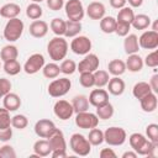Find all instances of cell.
<instances>
[{"mask_svg":"<svg viewBox=\"0 0 158 158\" xmlns=\"http://www.w3.org/2000/svg\"><path fill=\"white\" fill-rule=\"evenodd\" d=\"M12 137V128L11 126L7 128H0V141L1 142H7Z\"/></svg>","mask_w":158,"mask_h":158,"instance_id":"51","label":"cell"},{"mask_svg":"<svg viewBox=\"0 0 158 158\" xmlns=\"http://www.w3.org/2000/svg\"><path fill=\"white\" fill-rule=\"evenodd\" d=\"M43 14V10L40 4L37 2H31L26 7V16L31 20H38Z\"/></svg>","mask_w":158,"mask_h":158,"instance_id":"35","label":"cell"},{"mask_svg":"<svg viewBox=\"0 0 158 158\" xmlns=\"http://www.w3.org/2000/svg\"><path fill=\"white\" fill-rule=\"evenodd\" d=\"M116 26V19L112 16H104L100 20V30L104 33H114Z\"/></svg>","mask_w":158,"mask_h":158,"instance_id":"33","label":"cell"},{"mask_svg":"<svg viewBox=\"0 0 158 158\" xmlns=\"http://www.w3.org/2000/svg\"><path fill=\"white\" fill-rule=\"evenodd\" d=\"M143 64H146L149 68H156L158 67V52L154 49L153 52L148 53L146 58L143 59Z\"/></svg>","mask_w":158,"mask_h":158,"instance_id":"47","label":"cell"},{"mask_svg":"<svg viewBox=\"0 0 158 158\" xmlns=\"http://www.w3.org/2000/svg\"><path fill=\"white\" fill-rule=\"evenodd\" d=\"M70 86H72V81H70V79H68L65 77L54 79L48 85V94L52 98H62L69 91Z\"/></svg>","mask_w":158,"mask_h":158,"instance_id":"6","label":"cell"},{"mask_svg":"<svg viewBox=\"0 0 158 158\" xmlns=\"http://www.w3.org/2000/svg\"><path fill=\"white\" fill-rule=\"evenodd\" d=\"M21 64L19 63L17 59H12V60H7L4 62V72L9 75H16L21 72Z\"/></svg>","mask_w":158,"mask_h":158,"instance_id":"40","label":"cell"},{"mask_svg":"<svg viewBox=\"0 0 158 158\" xmlns=\"http://www.w3.org/2000/svg\"><path fill=\"white\" fill-rule=\"evenodd\" d=\"M86 138H88V141L90 142L91 146H99L104 142V132L100 128L94 127L89 131V136Z\"/></svg>","mask_w":158,"mask_h":158,"instance_id":"38","label":"cell"},{"mask_svg":"<svg viewBox=\"0 0 158 158\" xmlns=\"http://www.w3.org/2000/svg\"><path fill=\"white\" fill-rule=\"evenodd\" d=\"M149 25H151V19L148 15L144 14L135 15L133 21L131 22V26H133V28L136 30H146L149 27Z\"/></svg>","mask_w":158,"mask_h":158,"instance_id":"30","label":"cell"},{"mask_svg":"<svg viewBox=\"0 0 158 158\" xmlns=\"http://www.w3.org/2000/svg\"><path fill=\"white\" fill-rule=\"evenodd\" d=\"M109 2H110V5L114 7V9H121V7H123L125 5H126V0H109Z\"/></svg>","mask_w":158,"mask_h":158,"instance_id":"54","label":"cell"},{"mask_svg":"<svg viewBox=\"0 0 158 158\" xmlns=\"http://www.w3.org/2000/svg\"><path fill=\"white\" fill-rule=\"evenodd\" d=\"M30 35L36 37V38H42L47 35L48 32V23L43 20H33L32 23L30 25Z\"/></svg>","mask_w":158,"mask_h":158,"instance_id":"18","label":"cell"},{"mask_svg":"<svg viewBox=\"0 0 158 158\" xmlns=\"http://www.w3.org/2000/svg\"><path fill=\"white\" fill-rule=\"evenodd\" d=\"M133 17H135V12L131 7L128 6H123L120 9L118 14H117V17H116V21H120V22H126V23H130L133 21Z\"/></svg>","mask_w":158,"mask_h":158,"instance_id":"34","label":"cell"},{"mask_svg":"<svg viewBox=\"0 0 158 158\" xmlns=\"http://www.w3.org/2000/svg\"><path fill=\"white\" fill-rule=\"evenodd\" d=\"M70 49L73 53L79 56H85L91 49V41L86 36H75L70 42Z\"/></svg>","mask_w":158,"mask_h":158,"instance_id":"9","label":"cell"},{"mask_svg":"<svg viewBox=\"0 0 158 158\" xmlns=\"http://www.w3.org/2000/svg\"><path fill=\"white\" fill-rule=\"evenodd\" d=\"M42 73L48 79H56V78H58V75L60 73V69H59V65L53 62V63L44 64L43 68H42Z\"/></svg>","mask_w":158,"mask_h":158,"instance_id":"36","label":"cell"},{"mask_svg":"<svg viewBox=\"0 0 158 158\" xmlns=\"http://www.w3.org/2000/svg\"><path fill=\"white\" fill-rule=\"evenodd\" d=\"M149 93H153L149 84L146 81H138L135 84L133 89H132V94L137 100H141L142 98H144L146 95H148Z\"/></svg>","mask_w":158,"mask_h":158,"instance_id":"28","label":"cell"},{"mask_svg":"<svg viewBox=\"0 0 158 158\" xmlns=\"http://www.w3.org/2000/svg\"><path fill=\"white\" fill-rule=\"evenodd\" d=\"M105 12H106L105 5L100 1H93L86 7V15L91 20H101L105 16Z\"/></svg>","mask_w":158,"mask_h":158,"instance_id":"17","label":"cell"},{"mask_svg":"<svg viewBox=\"0 0 158 158\" xmlns=\"http://www.w3.org/2000/svg\"><path fill=\"white\" fill-rule=\"evenodd\" d=\"M131 30V25L130 23H126V22H120V21H116V26H115V33L120 37H125L128 35Z\"/></svg>","mask_w":158,"mask_h":158,"instance_id":"46","label":"cell"},{"mask_svg":"<svg viewBox=\"0 0 158 158\" xmlns=\"http://www.w3.org/2000/svg\"><path fill=\"white\" fill-rule=\"evenodd\" d=\"M0 157H4V158H15L16 157V152H15V149L11 146L4 144L2 147H0Z\"/></svg>","mask_w":158,"mask_h":158,"instance_id":"48","label":"cell"},{"mask_svg":"<svg viewBox=\"0 0 158 158\" xmlns=\"http://www.w3.org/2000/svg\"><path fill=\"white\" fill-rule=\"evenodd\" d=\"M33 152H35V154H36L38 158H40V157H47V156H49L51 152H52V149H51V147H49L48 139L42 138V139L36 141L35 144H33Z\"/></svg>","mask_w":158,"mask_h":158,"instance_id":"26","label":"cell"},{"mask_svg":"<svg viewBox=\"0 0 158 158\" xmlns=\"http://www.w3.org/2000/svg\"><path fill=\"white\" fill-rule=\"evenodd\" d=\"M139 47L144 49H156L158 47V32L157 31H144L138 38Z\"/></svg>","mask_w":158,"mask_h":158,"instance_id":"14","label":"cell"},{"mask_svg":"<svg viewBox=\"0 0 158 158\" xmlns=\"http://www.w3.org/2000/svg\"><path fill=\"white\" fill-rule=\"evenodd\" d=\"M69 146H70V149L78 154V156H81V157H85L90 153L91 151V144L90 142L88 141V138L80 133H73L70 136V139H69Z\"/></svg>","mask_w":158,"mask_h":158,"instance_id":"4","label":"cell"},{"mask_svg":"<svg viewBox=\"0 0 158 158\" xmlns=\"http://www.w3.org/2000/svg\"><path fill=\"white\" fill-rule=\"evenodd\" d=\"M127 138L126 131L122 127L111 126L104 131V142L109 146H121L125 143Z\"/></svg>","mask_w":158,"mask_h":158,"instance_id":"5","label":"cell"},{"mask_svg":"<svg viewBox=\"0 0 158 158\" xmlns=\"http://www.w3.org/2000/svg\"><path fill=\"white\" fill-rule=\"evenodd\" d=\"M137 153L132 149V151H127V152H125L123 154H122V158H137Z\"/></svg>","mask_w":158,"mask_h":158,"instance_id":"56","label":"cell"},{"mask_svg":"<svg viewBox=\"0 0 158 158\" xmlns=\"http://www.w3.org/2000/svg\"><path fill=\"white\" fill-rule=\"evenodd\" d=\"M28 125V118L25 116V115H15L11 117V126L14 128H17V130H23L26 128Z\"/></svg>","mask_w":158,"mask_h":158,"instance_id":"42","label":"cell"},{"mask_svg":"<svg viewBox=\"0 0 158 158\" xmlns=\"http://www.w3.org/2000/svg\"><path fill=\"white\" fill-rule=\"evenodd\" d=\"M17 56H19L17 47L14 44H7V46H4L0 52V60L7 62V60L17 59Z\"/></svg>","mask_w":158,"mask_h":158,"instance_id":"29","label":"cell"},{"mask_svg":"<svg viewBox=\"0 0 158 158\" xmlns=\"http://www.w3.org/2000/svg\"><path fill=\"white\" fill-rule=\"evenodd\" d=\"M23 22L19 17L10 19L4 27V38L9 42L17 41L23 32Z\"/></svg>","mask_w":158,"mask_h":158,"instance_id":"3","label":"cell"},{"mask_svg":"<svg viewBox=\"0 0 158 158\" xmlns=\"http://www.w3.org/2000/svg\"><path fill=\"white\" fill-rule=\"evenodd\" d=\"M107 72L114 77H120L126 72V64L121 59H112L107 64Z\"/></svg>","mask_w":158,"mask_h":158,"instance_id":"27","label":"cell"},{"mask_svg":"<svg viewBox=\"0 0 158 158\" xmlns=\"http://www.w3.org/2000/svg\"><path fill=\"white\" fill-rule=\"evenodd\" d=\"M88 100H89V104L93 105L94 107L102 106V105H105L106 102H109V93H107L105 89H101V88L94 89V90H91V93L89 94Z\"/></svg>","mask_w":158,"mask_h":158,"instance_id":"15","label":"cell"},{"mask_svg":"<svg viewBox=\"0 0 158 158\" xmlns=\"http://www.w3.org/2000/svg\"><path fill=\"white\" fill-rule=\"evenodd\" d=\"M75 125L79 128L84 130H91L94 127H98L99 125V117L96 114L84 111V112H78L75 116Z\"/></svg>","mask_w":158,"mask_h":158,"instance_id":"8","label":"cell"},{"mask_svg":"<svg viewBox=\"0 0 158 158\" xmlns=\"http://www.w3.org/2000/svg\"><path fill=\"white\" fill-rule=\"evenodd\" d=\"M109 72L102 69H96L94 72V86L96 88H104L109 83Z\"/></svg>","mask_w":158,"mask_h":158,"instance_id":"32","label":"cell"},{"mask_svg":"<svg viewBox=\"0 0 158 158\" xmlns=\"http://www.w3.org/2000/svg\"><path fill=\"white\" fill-rule=\"evenodd\" d=\"M32 2H37V4H40V2H42L43 0H31Z\"/></svg>","mask_w":158,"mask_h":158,"instance_id":"58","label":"cell"},{"mask_svg":"<svg viewBox=\"0 0 158 158\" xmlns=\"http://www.w3.org/2000/svg\"><path fill=\"white\" fill-rule=\"evenodd\" d=\"M57 130L53 121L48 118H41L35 123V133L40 138H48Z\"/></svg>","mask_w":158,"mask_h":158,"instance_id":"11","label":"cell"},{"mask_svg":"<svg viewBox=\"0 0 158 158\" xmlns=\"http://www.w3.org/2000/svg\"><path fill=\"white\" fill-rule=\"evenodd\" d=\"M107 85V93L115 95V96H118V95H122L123 91H125V81L120 78V77H114V78H110L109 79V83L106 84Z\"/></svg>","mask_w":158,"mask_h":158,"instance_id":"19","label":"cell"},{"mask_svg":"<svg viewBox=\"0 0 158 158\" xmlns=\"http://www.w3.org/2000/svg\"><path fill=\"white\" fill-rule=\"evenodd\" d=\"M114 115V106L110 102H106L102 106L96 107V116L99 120H109Z\"/></svg>","mask_w":158,"mask_h":158,"instance_id":"37","label":"cell"},{"mask_svg":"<svg viewBox=\"0 0 158 158\" xmlns=\"http://www.w3.org/2000/svg\"><path fill=\"white\" fill-rule=\"evenodd\" d=\"M79 83L84 88H93L94 86V73L81 72L80 77H79Z\"/></svg>","mask_w":158,"mask_h":158,"instance_id":"43","label":"cell"},{"mask_svg":"<svg viewBox=\"0 0 158 158\" xmlns=\"http://www.w3.org/2000/svg\"><path fill=\"white\" fill-rule=\"evenodd\" d=\"M99 64H100L99 57L94 53H88L79 62V64H77V70H79V73H81V72L94 73L96 69H99Z\"/></svg>","mask_w":158,"mask_h":158,"instance_id":"12","label":"cell"},{"mask_svg":"<svg viewBox=\"0 0 158 158\" xmlns=\"http://www.w3.org/2000/svg\"><path fill=\"white\" fill-rule=\"evenodd\" d=\"M146 135L152 143L158 144V125L157 123H149L146 127Z\"/></svg>","mask_w":158,"mask_h":158,"instance_id":"44","label":"cell"},{"mask_svg":"<svg viewBox=\"0 0 158 158\" xmlns=\"http://www.w3.org/2000/svg\"><path fill=\"white\" fill-rule=\"evenodd\" d=\"M46 1L49 10H53V11H58L64 6V0H46Z\"/></svg>","mask_w":158,"mask_h":158,"instance_id":"50","label":"cell"},{"mask_svg":"<svg viewBox=\"0 0 158 158\" xmlns=\"http://www.w3.org/2000/svg\"><path fill=\"white\" fill-rule=\"evenodd\" d=\"M11 126L10 111L5 107H0V128H7Z\"/></svg>","mask_w":158,"mask_h":158,"instance_id":"45","label":"cell"},{"mask_svg":"<svg viewBox=\"0 0 158 158\" xmlns=\"http://www.w3.org/2000/svg\"><path fill=\"white\" fill-rule=\"evenodd\" d=\"M20 12H21L20 5H17L15 2H7L0 7V16L4 19H7V20L17 17L20 15Z\"/></svg>","mask_w":158,"mask_h":158,"instance_id":"20","label":"cell"},{"mask_svg":"<svg viewBox=\"0 0 158 158\" xmlns=\"http://www.w3.org/2000/svg\"><path fill=\"white\" fill-rule=\"evenodd\" d=\"M43 65H44V57L41 53H33L25 62L23 70L27 74H36L43 68Z\"/></svg>","mask_w":158,"mask_h":158,"instance_id":"10","label":"cell"},{"mask_svg":"<svg viewBox=\"0 0 158 158\" xmlns=\"http://www.w3.org/2000/svg\"><path fill=\"white\" fill-rule=\"evenodd\" d=\"M126 1H128V4L132 7H139L143 4V0H126Z\"/></svg>","mask_w":158,"mask_h":158,"instance_id":"57","label":"cell"},{"mask_svg":"<svg viewBox=\"0 0 158 158\" xmlns=\"http://www.w3.org/2000/svg\"><path fill=\"white\" fill-rule=\"evenodd\" d=\"M49 27L52 30V32L56 35V36H64V32H65V21L59 19V17H56L51 21L49 23Z\"/></svg>","mask_w":158,"mask_h":158,"instance_id":"39","label":"cell"},{"mask_svg":"<svg viewBox=\"0 0 158 158\" xmlns=\"http://www.w3.org/2000/svg\"><path fill=\"white\" fill-rule=\"evenodd\" d=\"M51 156L53 158H65L68 154H67V149H59V151L51 152Z\"/></svg>","mask_w":158,"mask_h":158,"instance_id":"55","label":"cell"},{"mask_svg":"<svg viewBox=\"0 0 158 158\" xmlns=\"http://www.w3.org/2000/svg\"><path fill=\"white\" fill-rule=\"evenodd\" d=\"M70 104H72L73 110H74L75 114L84 112V111L89 110V100H88V96H85V95H77V96H74Z\"/></svg>","mask_w":158,"mask_h":158,"instance_id":"25","label":"cell"},{"mask_svg":"<svg viewBox=\"0 0 158 158\" xmlns=\"http://www.w3.org/2000/svg\"><path fill=\"white\" fill-rule=\"evenodd\" d=\"M53 112L59 120L65 121V120H69L73 116L74 110H73V106L69 101L58 100V101H56V104L53 106Z\"/></svg>","mask_w":158,"mask_h":158,"instance_id":"13","label":"cell"},{"mask_svg":"<svg viewBox=\"0 0 158 158\" xmlns=\"http://www.w3.org/2000/svg\"><path fill=\"white\" fill-rule=\"evenodd\" d=\"M64 10H65V15L68 20L70 21L80 22L85 15V10L80 0H68L64 4Z\"/></svg>","mask_w":158,"mask_h":158,"instance_id":"7","label":"cell"},{"mask_svg":"<svg viewBox=\"0 0 158 158\" xmlns=\"http://www.w3.org/2000/svg\"><path fill=\"white\" fill-rule=\"evenodd\" d=\"M128 142L131 148L139 156H148V157H154L156 156V149L158 144L152 143L146 136L142 133L135 132L128 137Z\"/></svg>","mask_w":158,"mask_h":158,"instance_id":"1","label":"cell"},{"mask_svg":"<svg viewBox=\"0 0 158 158\" xmlns=\"http://www.w3.org/2000/svg\"><path fill=\"white\" fill-rule=\"evenodd\" d=\"M123 49L127 54H135L138 52L139 49V44H138V37L133 33H130L127 36H125V41H123Z\"/></svg>","mask_w":158,"mask_h":158,"instance_id":"23","label":"cell"},{"mask_svg":"<svg viewBox=\"0 0 158 158\" xmlns=\"http://www.w3.org/2000/svg\"><path fill=\"white\" fill-rule=\"evenodd\" d=\"M139 104H141V109L144 112H153L157 109V104H158L157 95L154 93H149L148 95H146L139 100Z\"/></svg>","mask_w":158,"mask_h":158,"instance_id":"22","label":"cell"},{"mask_svg":"<svg viewBox=\"0 0 158 158\" xmlns=\"http://www.w3.org/2000/svg\"><path fill=\"white\" fill-rule=\"evenodd\" d=\"M47 52L52 60H63L68 53V42L62 36L53 37L47 44Z\"/></svg>","mask_w":158,"mask_h":158,"instance_id":"2","label":"cell"},{"mask_svg":"<svg viewBox=\"0 0 158 158\" xmlns=\"http://www.w3.org/2000/svg\"><path fill=\"white\" fill-rule=\"evenodd\" d=\"M126 69H128L132 73H137L143 68V59L139 57V54H128L127 60L125 62Z\"/></svg>","mask_w":158,"mask_h":158,"instance_id":"24","label":"cell"},{"mask_svg":"<svg viewBox=\"0 0 158 158\" xmlns=\"http://www.w3.org/2000/svg\"><path fill=\"white\" fill-rule=\"evenodd\" d=\"M59 69H60V73H63L65 75H70L77 70V63L73 59H64V60H62Z\"/></svg>","mask_w":158,"mask_h":158,"instance_id":"41","label":"cell"},{"mask_svg":"<svg viewBox=\"0 0 158 158\" xmlns=\"http://www.w3.org/2000/svg\"><path fill=\"white\" fill-rule=\"evenodd\" d=\"M48 143H49V147L53 151H59V149H67V142H65V137L63 135V132L57 128L52 136H49L48 138Z\"/></svg>","mask_w":158,"mask_h":158,"instance_id":"16","label":"cell"},{"mask_svg":"<svg viewBox=\"0 0 158 158\" xmlns=\"http://www.w3.org/2000/svg\"><path fill=\"white\" fill-rule=\"evenodd\" d=\"M11 90V81L6 78H0V98H4Z\"/></svg>","mask_w":158,"mask_h":158,"instance_id":"49","label":"cell"},{"mask_svg":"<svg viewBox=\"0 0 158 158\" xmlns=\"http://www.w3.org/2000/svg\"><path fill=\"white\" fill-rule=\"evenodd\" d=\"M2 105L9 111H16L21 106V99L16 93H7L2 99Z\"/></svg>","mask_w":158,"mask_h":158,"instance_id":"21","label":"cell"},{"mask_svg":"<svg viewBox=\"0 0 158 158\" xmlns=\"http://www.w3.org/2000/svg\"><path fill=\"white\" fill-rule=\"evenodd\" d=\"M81 31V23L79 21H65V32H64V36L65 37H69V38H73L75 36H78Z\"/></svg>","mask_w":158,"mask_h":158,"instance_id":"31","label":"cell"},{"mask_svg":"<svg viewBox=\"0 0 158 158\" xmlns=\"http://www.w3.org/2000/svg\"><path fill=\"white\" fill-rule=\"evenodd\" d=\"M148 84H149L152 91H153L154 94H157V93H158V74H154V75L151 78V80H149Z\"/></svg>","mask_w":158,"mask_h":158,"instance_id":"53","label":"cell"},{"mask_svg":"<svg viewBox=\"0 0 158 158\" xmlns=\"http://www.w3.org/2000/svg\"><path fill=\"white\" fill-rule=\"evenodd\" d=\"M101 158H116V153L112 151V148H102L99 153Z\"/></svg>","mask_w":158,"mask_h":158,"instance_id":"52","label":"cell"}]
</instances>
